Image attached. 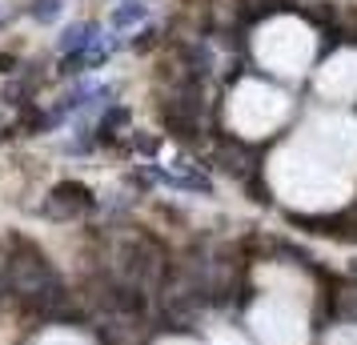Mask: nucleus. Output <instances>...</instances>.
Instances as JSON below:
<instances>
[{
	"mask_svg": "<svg viewBox=\"0 0 357 345\" xmlns=\"http://www.w3.org/2000/svg\"><path fill=\"white\" fill-rule=\"evenodd\" d=\"M357 173V121L325 113L313 116L269 161V185L293 209L325 213L349 201Z\"/></svg>",
	"mask_w": 357,
	"mask_h": 345,
	"instance_id": "1",
	"label": "nucleus"
},
{
	"mask_svg": "<svg viewBox=\"0 0 357 345\" xmlns=\"http://www.w3.org/2000/svg\"><path fill=\"white\" fill-rule=\"evenodd\" d=\"M313 49H317V36L293 17L269 20L257 33V40H253L257 61L269 72H277V77H301L309 68V61H313Z\"/></svg>",
	"mask_w": 357,
	"mask_h": 345,
	"instance_id": "2",
	"label": "nucleus"
},
{
	"mask_svg": "<svg viewBox=\"0 0 357 345\" xmlns=\"http://www.w3.org/2000/svg\"><path fill=\"white\" fill-rule=\"evenodd\" d=\"M261 345H309V317L301 293H265L249 309Z\"/></svg>",
	"mask_w": 357,
	"mask_h": 345,
	"instance_id": "3",
	"label": "nucleus"
},
{
	"mask_svg": "<svg viewBox=\"0 0 357 345\" xmlns=\"http://www.w3.org/2000/svg\"><path fill=\"white\" fill-rule=\"evenodd\" d=\"M285 116H289V97L273 84L245 81L229 97V125L241 137H269Z\"/></svg>",
	"mask_w": 357,
	"mask_h": 345,
	"instance_id": "4",
	"label": "nucleus"
},
{
	"mask_svg": "<svg viewBox=\"0 0 357 345\" xmlns=\"http://www.w3.org/2000/svg\"><path fill=\"white\" fill-rule=\"evenodd\" d=\"M317 93L325 100H349L357 93V49L333 52L317 68Z\"/></svg>",
	"mask_w": 357,
	"mask_h": 345,
	"instance_id": "5",
	"label": "nucleus"
},
{
	"mask_svg": "<svg viewBox=\"0 0 357 345\" xmlns=\"http://www.w3.org/2000/svg\"><path fill=\"white\" fill-rule=\"evenodd\" d=\"M40 345H89V342H84V337H77V333L56 329V333H45V337H40Z\"/></svg>",
	"mask_w": 357,
	"mask_h": 345,
	"instance_id": "6",
	"label": "nucleus"
},
{
	"mask_svg": "<svg viewBox=\"0 0 357 345\" xmlns=\"http://www.w3.org/2000/svg\"><path fill=\"white\" fill-rule=\"evenodd\" d=\"M209 345H249V342H245L241 333H233V329H217L209 337Z\"/></svg>",
	"mask_w": 357,
	"mask_h": 345,
	"instance_id": "7",
	"label": "nucleus"
},
{
	"mask_svg": "<svg viewBox=\"0 0 357 345\" xmlns=\"http://www.w3.org/2000/svg\"><path fill=\"white\" fill-rule=\"evenodd\" d=\"M325 345H357V329H337V333H329Z\"/></svg>",
	"mask_w": 357,
	"mask_h": 345,
	"instance_id": "8",
	"label": "nucleus"
},
{
	"mask_svg": "<svg viewBox=\"0 0 357 345\" xmlns=\"http://www.w3.org/2000/svg\"><path fill=\"white\" fill-rule=\"evenodd\" d=\"M157 345H193V342H185V337H169V342H157Z\"/></svg>",
	"mask_w": 357,
	"mask_h": 345,
	"instance_id": "9",
	"label": "nucleus"
}]
</instances>
